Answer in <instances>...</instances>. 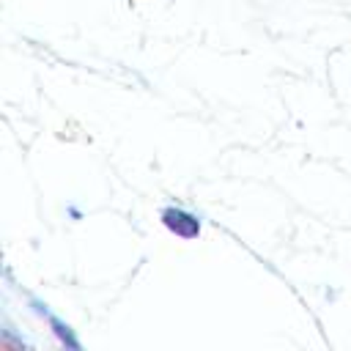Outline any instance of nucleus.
<instances>
[{"mask_svg":"<svg viewBox=\"0 0 351 351\" xmlns=\"http://www.w3.org/2000/svg\"><path fill=\"white\" fill-rule=\"evenodd\" d=\"M162 217H165V225H167L170 230H176L178 236H195V233L200 230V222H197L192 214H186V211L167 208Z\"/></svg>","mask_w":351,"mask_h":351,"instance_id":"1","label":"nucleus"}]
</instances>
